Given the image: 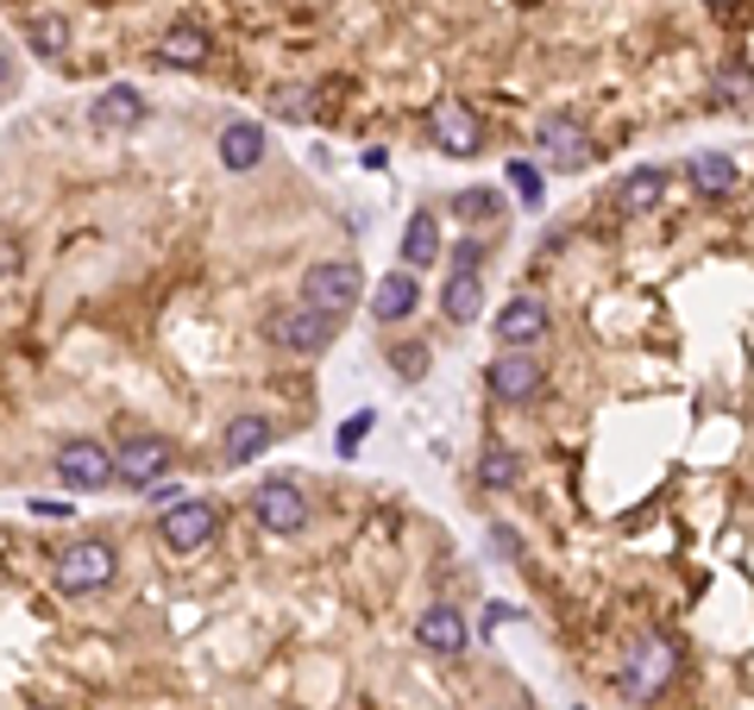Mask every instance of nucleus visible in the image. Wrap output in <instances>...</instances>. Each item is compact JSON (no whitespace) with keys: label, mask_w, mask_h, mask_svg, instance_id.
<instances>
[{"label":"nucleus","mask_w":754,"mask_h":710,"mask_svg":"<svg viewBox=\"0 0 754 710\" xmlns=\"http://www.w3.org/2000/svg\"><path fill=\"white\" fill-rule=\"evenodd\" d=\"M484 384L509 409L535 403V397H541V359H535V346H503L497 359H490V371H484Z\"/></svg>","instance_id":"20e7f679"},{"label":"nucleus","mask_w":754,"mask_h":710,"mask_svg":"<svg viewBox=\"0 0 754 710\" xmlns=\"http://www.w3.org/2000/svg\"><path fill=\"white\" fill-rule=\"evenodd\" d=\"M415 302H422V284H415V270H390V277H378V296H371V315L384 327H396V321H409L415 315Z\"/></svg>","instance_id":"2eb2a0df"},{"label":"nucleus","mask_w":754,"mask_h":710,"mask_svg":"<svg viewBox=\"0 0 754 710\" xmlns=\"http://www.w3.org/2000/svg\"><path fill=\"white\" fill-rule=\"evenodd\" d=\"M120 573V554L107 541H76V547H63L58 554V585L63 591H107Z\"/></svg>","instance_id":"423d86ee"},{"label":"nucleus","mask_w":754,"mask_h":710,"mask_svg":"<svg viewBox=\"0 0 754 710\" xmlns=\"http://www.w3.org/2000/svg\"><path fill=\"white\" fill-rule=\"evenodd\" d=\"M446 258H453V270H484V246H478V239H459V246H446Z\"/></svg>","instance_id":"c85d7f7f"},{"label":"nucleus","mask_w":754,"mask_h":710,"mask_svg":"<svg viewBox=\"0 0 754 710\" xmlns=\"http://www.w3.org/2000/svg\"><path fill=\"white\" fill-rule=\"evenodd\" d=\"M265 152H271V138H265L258 120H227V126H220V164H227V171H258Z\"/></svg>","instance_id":"4468645a"},{"label":"nucleus","mask_w":754,"mask_h":710,"mask_svg":"<svg viewBox=\"0 0 754 710\" xmlns=\"http://www.w3.org/2000/svg\"><path fill=\"white\" fill-rule=\"evenodd\" d=\"M685 176H692V189L704 195V202H723V195L742 183V171H735V157H730V152H692Z\"/></svg>","instance_id":"f3484780"},{"label":"nucleus","mask_w":754,"mask_h":710,"mask_svg":"<svg viewBox=\"0 0 754 710\" xmlns=\"http://www.w3.org/2000/svg\"><path fill=\"white\" fill-rule=\"evenodd\" d=\"M302 302L328 308V315H347V308L365 302V270L352 258H321V265L302 270Z\"/></svg>","instance_id":"f03ea898"},{"label":"nucleus","mask_w":754,"mask_h":710,"mask_svg":"<svg viewBox=\"0 0 754 710\" xmlns=\"http://www.w3.org/2000/svg\"><path fill=\"white\" fill-rule=\"evenodd\" d=\"M516 479H523V460H516L503 441H490L478 453V491H509Z\"/></svg>","instance_id":"5701e85b"},{"label":"nucleus","mask_w":754,"mask_h":710,"mask_svg":"<svg viewBox=\"0 0 754 710\" xmlns=\"http://www.w3.org/2000/svg\"><path fill=\"white\" fill-rule=\"evenodd\" d=\"M509 183H516V189H523V202H528V208H535V202H541V195H547V176L535 171V164H523V157H516V164H509Z\"/></svg>","instance_id":"393cba45"},{"label":"nucleus","mask_w":754,"mask_h":710,"mask_svg":"<svg viewBox=\"0 0 754 710\" xmlns=\"http://www.w3.org/2000/svg\"><path fill=\"white\" fill-rule=\"evenodd\" d=\"M673 667H679L673 641H648V648L629 660V679H622V686H629V698H654V691L673 679Z\"/></svg>","instance_id":"dca6fc26"},{"label":"nucleus","mask_w":754,"mask_h":710,"mask_svg":"<svg viewBox=\"0 0 754 710\" xmlns=\"http://www.w3.org/2000/svg\"><path fill=\"white\" fill-rule=\"evenodd\" d=\"M138 120H145V95H138L133 82H114V89L95 101V126H101V133H126V126H138Z\"/></svg>","instance_id":"6ab92c4d"},{"label":"nucleus","mask_w":754,"mask_h":710,"mask_svg":"<svg viewBox=\"0 0 754 710\" xmlns=\"http://www.w3.org/2000/svg\"><path fill=\"white\" fill-rule=\"evenodd\" d=\"M39 710H51V704H39Z\"/></svg>","instance_id":"473e14b6"},{"label":"nucleus","mask_w":754,"mask_h":710,"mask_svg":"<svg viewBox=\"0 0 754 710\" xmlns=\"http://www.w3.org/2000/svg\"><path fill=\"white\" fill-rule=\"evenodd\" d=\"M25 44L39 51V58H63L70 51V25L58 13H39V20H25Z\"/></svg>","instance_id":"b1692460"},{"label":"nucleus","mask_w":754,"mask_h":710,"mask_svg":"<svg viewBox=\"0 0 754 710\" xmlns=\"http://www.w3.org/2000/svg\"><path fill=\"white\" fill-rule=\"evenodd\" d=\"M497 340L503 346H541L547 340V302L541 296H516V302L497 308Z\"/></svg>","instance_id":"9b49d317"},{"label":"nucleus","mask_w":754,"mask_h":710,"mask_svg":"<svg viewBox=\"0 0 754 710\" xmlns=\"http://www.w3.org/2000/svg\"><path fill=\"white\" fill-rule=\"evenodd\" d=\"M157 535L171 554H202L214 535H220V510L208 497H176L164 516H157Z\"/></svg>","instance_id":"7ed1b4c3"},{"label":"nucleus","mask_w":754,"mask_h":710,"mask_svg":"<svg viewBox=\"0 0 754 710\" xmlns=\"http://www.w3.org/2000/svg\"><path fill=\"white\" fill-rule=\"evenodd\" d=\"M208 32H202V25H171V32H164V44H157V58L171 63V70H202V63H208Z\"/></svg>","instance_id":"aec40b11"},{"label":"nucleus","mask_w":754,"mask_h":710,"mask_svg":"<svg viewBox=\"0 0 754 710\" xmlns=\"http://www.w3.org/2000/svg\"><path fill=\"white\" fill-rule=\"evenodd\" d=\"M427 138H434V152H446V157H478V145H484V126H478V114L465 107V101H434L427 107Z\"/></svg>","instance_id":"0eeeda50"},{"label":"nucleus","mask_w":754,"mask_h":710,"mask_svg":"<svg viewBox=\"0 0 754 710\" xmlns=\"http://www.w3.org/2000/svg\"><path fill=\"white\" fill-rule=\"evenodd\" d=\"M535 152H541L547 171H585L591 164V133L572 114H547L535 126Z\"/></svg>","instance_id":"6e6552de"},{"label":"nucleus","mask_w":754,"mask_h":710,"mask_svg":"<svg viewBox=\"0 0 754 710\" xmlns=\"http://www.w3.org/2000/svg\"><path fill=\"white\" fill-rule=\"evenodd\" d=\"M164 465H171V441L164 434H126L114 453V479H126L133 491H152L164 479Z\"/></svg>","instance_id":"1a4fd4ad"},{"label":"nucleus","mask_w":754,"mask_h":710,"mask_svg":"<svg viewBox=\"0 0 754 710\" xmlns=\"http://www.w3.org/2000/svg\"><path fill=\"white\" fill-rule=\"evenodd\" d=\"M415 641H422L427 654H441V660H453V654H465V641H472V629H465V616L453 610V604H434V610L415 622Z\"/></svg>","instance_id":"ddd939ff"},{"label":"nucleus","mask_w":754,"mask_h":710,"mask_svg":"<svg viewBox=\"0 0 754 710\" xmlns=\"http://www.w3.org/2000/svg\"><path fill=\"white\" fill-rule=\"evenodd\" d=\"M371 428H378V409H359V415L340 428V453H359V441H365Z\"/></svg>","instance_id":"a878e982"},{"label":"nucleus","mask_w":754,"mask_h":710,"mask_svg":"<svg viewBox=\"0 0 754 710\" xmlns=\"http://www.w3.org/2000/svg\"><path fill=\"white\" fill-rule=\"evenodd\" d=\"M478 302H484V270H446V289H441L446 321L472 327V321H478Z\"/></svg>","instance_id":"a211bd4d"},{"label":"nucleus","mask_w":754,"mask_h":710,"mask_svg":"<svg viewBox=\"0 0 754 710\" xmlns=\"http://www.w3.org/2000/svg\"><path fill=\"white\" fill-rule=\"evenodd\" d=\"M271 101H277V114H283V120H309V114H314V107H309V101H314L309 89H277Z\"/></svg>","instance_id":"cd10ccee"},{"label":"nucleus","mask_w":754,"mask_h":710,"mask_svg":"<svg viewBox=\"0 0 754 710\" xmlns=\"http://www.w3.org/2000/svg\"><path fill=\"white\" fill-rule=\"evenodd\" d=\"M265 340H271L277 352L314 359V352H328V346L340 340V315H328V308H309V302H290L283 315H271V321H265Z\"/></svg>","instance_id":"f257e3e1"},{"label":"nucleus","mask_w":754,"mask_h":710,"mask_svg":"<svg viewBox=\"0 0 754 710\" xmlns=\"http://www.w3.org/2000/svg\"><path fill=\"white\" fill-rule=\"evenodd\" d=\"M277 428L265 422V415H227V428H220V453H227V465H251L258 453H271Z\"/></svg>","instance_id":"f8f14e48"},{"label":"nucleus","mask_w":754,"mask_h":710,"mask_svg":"<svg viewBox=\"0 0 754 710\" xmlns=\"http://www.w3.org/2000/svg\"><path fill=\"white\" fill-rule=\"evenodd\" d=\"M660 202H667V171H654V164L629 171V183H622V208H629V214H654Z\"/></svg>","instance_id":"4be33fe9"},{"label":"nucleus","mask_w":754,"mask_h":710,"mask_svg":"<svg viewBox=\"0 0 754 710\" xmlns=\"http://www.w3.org/2000/svg\"><path fill=\"white\" fill-rule=\"evenodd\" d=\"M58 479L70 484V491H107V484H114V453L101 441H70L58 453Z\"/></svg>","instance_id":"9d476101"},{"label":"nucleus","mask_w":754,"mask_h":710,"mask_svg":"<svg viewBox=\"0 0 754 710\" xmlns=\"http://www.w3.org/2000/svg\"><path fill=\"white\" fill-rule=\"evenodd\" d=\"M748 95V82H742V70H735V76H723L716 82V101H742Z\"/></svg>","instance_id":"2f4dec72"},{"label":"nucleus","mask_w":754,"mask_h":710,"mask_svg":"<svg viewBox=\"0 0 754 710\" xmlns=\"http://www.w3.org/2000/svg\"><path fill=\"white\" fill-rule=\"evenodd\" d=\"M453 208H459L465 220H490V214H497V195H490V189H465Z\"/></svg>","instance_id":"bb28decb"},{"label":"nucleus","mask_w":754,"mask_h":710,"mask_svg":"<svg viewBox=\"0 0 754 710\" xmlns=\"http://www.w3.org/2000/svg\"><path fill=\"white\" fill-rule=\"evenodd\" d=\"M422 352H427V346H396V371L415 378V371H422Z\"/></svg>","instance_id":"c756f323"},{"label":"nucleus","mask_w":754,"mask_h":710,"mask_svg":"<svg viewBox=\"0 0 754 710\" xmlns=\"http://www.w3.org/2000/svg\"><path fill=\"white\" fill-rule=\"evenodd\" d=\"M251 516L265 522L271 535H302L309 516H314V503H309V491H302L296 479H265L258 491H251Z\"/></svg>","instance_id":"39448f33"},{"label":"nucleus","mask_w":754,"mask_h":710,"mask_svg":"<svg viewBox=\"0 0 754 710\" xmlns=\"http://www.w3.org/2000/svg\"><path fill=\"white\" fill-rule=\"evenodd\" d=\"M490 547H497L503 559H516V547H523V541H516V528H490Z\"/></svg>","instance_id":"7c9ffc66"},{"label":"nucleus","mask_w":754,"mask_h":710,"mask_svg":"<svg viewBox=\"0 0 754 710\" xmlns=\"http://www.w3.org/2000/svg\"><path fill=\"white\" fill-rule=\"evenodd\" d=\"M441 258V220L434 214H409V227H403V270H422Z\"/></svg>","instance_id":"412c9836"}]
</instances>
